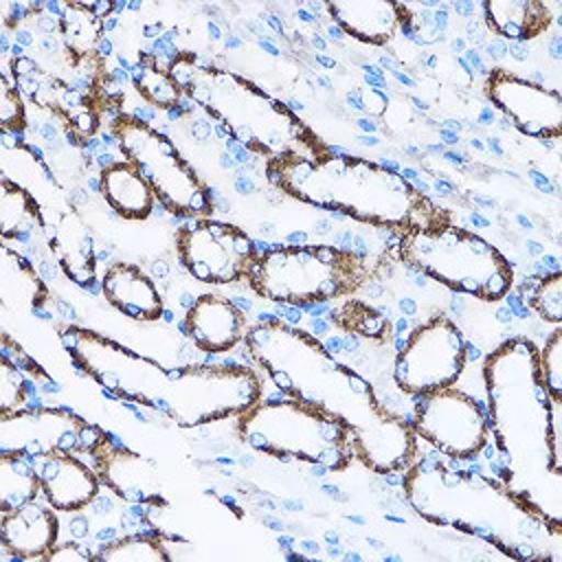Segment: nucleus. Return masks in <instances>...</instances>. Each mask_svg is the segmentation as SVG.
Returning <instances> with one entry per match:
<instances>
[{"label":"nucleus","instance_id":"obj_1","mask_svg":"<svg viewBox=\"0 0 562 562\" xmlns=\"http://www.w3.org/2000/svg\"><path fill=\"white\" fill-rule=\"evenodd\" d=\"M483 382L498 479L529 514L560 533L562 404L551 400L542 382L538 345L527 336L501 342L485 358Z\"/></svg>","mask_w":562,"mask_h":562},{"label":"nucleus","instance_id":"obj_2","mask_svg":"<svg viewBox=\"0 0 562 562\" xmlns=\"http://www.w3.org/2000/svg\"><path fill=\"white\" fill-rule=\"evenodd\" d=\"M59 340L72 364L123 404L145 406L180 428L239 417L261 400V378L241 364H184L169 369L121 342L66 325Z\"/></svg>","mask_w":562,"mask_h":562},{"label":"nucleus","instance_id":"obj_3","mask_svg":"<svg viewBox=\"0 0 562 562\" xmlns=\"http://www.w3.org/2000/svg\"><path fill=\"white\" fill-rule=\"evenodd\" d=\"M263 171L281 193L375 228L404 233L452 224L450 211L439 206L404 173L369 158L331 149L316 158H274L266 162Z\"/></svg>","mask_w":562,"mask_h":562},{"label":"nucleus","instance_id":"obj_4","mask_svg":"<svg viewBox=\"0 0 562 562\" xmlns=\"http://www.w3.org/2000/svg\"><path fill=\"white\" fill-rule=\"evenodd\" d=\"M402 490L424 520L476 536L516 560L536 558L538 540H560V533L529 514L501 479L454 468L452 459H415L404 470Z\"/></svg>","mask_w":562,"mask_h":562},{"label":"nucleus","instance_id":"obj_5","mask_svg":"<svg viewBox=\"0 0 562 562\" xmlns=\"http://www.w3.org/2000/svg\"><path fill=\"white\" fill-rule=\"evenodd\" d=\"M167 70L180 92L215 121L222 136L228 134L233 143L266 162L331 151L290 105L228 68L184 50L171 59Z\"/></svg>","mask_w":562,"mask_h":562},{"label":"nucleus","instance_id":"obj_6","mask_svg":"<svg viewBox=\"0 0 562 562\" xmlns=\"http://www.w3.org/2000/svg\"><path fill=\"white\" fill-rule=\"evenodd\" d=\"M244 342L285 397L331 411L351 426L353 437L393 415L360 373L338 362L334 351L305 329L266 318L246 331Z\"/></svg>","mask_w":562,"mask_h":562},{"label":"nucleus","instance_id":"obj_7","mask_svg":"<svg viewBox=\"0 0 562 562\" xmlns=\"http://www.w3.org/2000/svg\"><path fill=\"white\" fill-rule=\"evenodd\" d=\"M378 261L334 244H281L257 250L246 274L263 299L285 307H312L356 294L373 283Z\"/></svg>","mask_w":562,"mask_h":562},{"label":"nucleus","instance_id":"obj_8","mask_svg":"<svg viewBox=\"0 0 562 562\" xmlns=\"http://www.w3.org/2000/svg\"><path fill=\"white\" fill-rule=\"evenodd\" d=\"M237 435L255 452L327 472L347 470L356 459L351 426L331 411L296 397L259 400L237 417Z\"/></svg>","mask_w":562,"mask_h":562},{"label":"nucleus","instance_id":"obj_9","mask_svg":"<svg viewBox=\"0 0 562 562\" xmlns=\"http://www.w3.org/2000/svg\"><path fill=\"white\" fill-rule=\"evenodd\" d=\"M397 257L448 290L487 303L505 299L514 285L509 259L487 239L454 222L400 233Z\"/></svg>","mask_w":562,"mask_h":562},{"label":"nucleus","instance_id":"obj_10","mask_svg":"<svg viewBox=\"0 0 562 562\" xmlns=\"http://www.w3.org/2000/svg\"><path fill=\"white\" fill-rule=\"evenodd\" d=\"M112 134L125 160L140 171L169 213L189 220L213 215L211 189L169 136L136 114H119Z\"/></svg>","mask_w":562,"mask_h":562},{"label":"nucleus","instance_id":"obj_11","mask_svg":"<svg viewBox=\"0 0 562 562\" xmlns=\"http://www.w3.org/2000/svg\"><path fill=\"white\" fill-rule=\"evenodd\" d=\"M468 362V340L446 314L417 325L393 362V382L400 391L422 397L452 386Z\"/></svg>","mask_w":562,"mask_h":562},{"label":"nucleus","instance_id":"obj_12","mask_svg":"<svg viewBox=\"0 0 562 562\" xmlns=\"http://www.w3.org/2000/svg\"><path fill=\"white\" fill-rule=\"evenodd\" d=\"M180 266L200 283L228 285L246 279L257 246L252 237L228 222L198 217L182 224L176 233Z\"/></svg>","mask_w":562,"mask_h":562},{"label":"nucleus","instance_id":"obj_13","mask_svg":"<svg viewBox=\"0 0 562 562\" xmlns=\"http://www.w3.org/2000/svg\"><path fill=\"white\" fill-rule=\"evenodd\" d=\"M411 424L417 439L454 461L476 459L490 437L481 404L454 386L417 397Z\"/></svg>","mask_w":562,"mask_h":562},{"label":"nucleus","instance_id":"obj_14","mask_svg":"<svg viewBox=\"0 0 562 562\" xmlns=\"http://www.w3.org/2000/svg\"><path fill=\"white\" fill-rule=\"evenodd\" d=\"M103 437V430L88 424L70 408L29 406L11 415H0V454H20L26 459L53 452H90Z\"/></svg>","mask_w":562,"mask_h":562},{"label":"nucleus","instance_id":"obj_15","mask_svg":"<svg viewBox=\"0 0 562 562\" xmlns=\"http://www.w3.org/2000/svg\"><path fill=\"white\" fill-rule=\"evenodd\" d=\"M490 103L525 136L558 140L562 136V94L505 68H492L485 81Z\"/></svg>","mask_w":562,"mask_h":562},{"label":"nucleus","instance_id":"obj_16","mask_svg":"<svg viewBox=\"0 0 562 562\" xmlns=\"http://www.w3.org/2000/svg\"><path fill=\"white\" fill-rule=\"evenodd\" d=\"M88 454L92 457V468L101 483L125 503L143 507L169 505L162 494V479L154 459L130 450L108 432H103L101 441Z\"/></svg>","mask_w":562,"mask_h":562},{"label":"nucleus","instance_id":"obj_17","mask_svg":"<svg viewBox=\"0 0 562 562\" xmlns=\"http://www.w3.org/2000/svg\"><path fill=\"white\" fill-rule=\"evenodd\" d=\"M46 503L57 512H81L99 498L101 479L75 452H53L31 459Z\"/></svg>","mask_w":562,"mask_h":562},{"label":"nucleus","instance_id":"obj_18","mask_svg":"<svg viewBox=\"0 0 562 562\" xmlns=\"http://www.w3.org/2000/svg\"><path fill=\"white\" fill-rule=\"evenodd\" d=\"M0 514V542L7 558L20 562L50 560L59 536V520L53 509L29 501Z\"/></svg>","mask_w":562,"mask_h":562},{"label":"nucleus","instance_id":"obj_19","mask_svg":"<svg viewBox=\"0 0 562 562\" xmlns=\"http://www.w3.org/2000/svg\"><path fill=\"white\" fill-rule=\"evenodd\" d=\"M184 331L200 351L224 353L246 338L244 310L220 294L198 296L184 316Z\"/></svg>","mask_w":562,"mask_h":562},{"label":"nucleus","instance_id":"obj_20","mask_svg":"<svg viewBox=\"0 0 562 562\" xmlns=\"http://www.w3.org/2000/svg\"><path fill=\"white\" fill-rule=\"evenodd\" d=\"M353 452L371 472L397 474L417 459V435L411 422L393 413L389 419L353 437Z\"/></svg>","mask_w":562,"mask_h":562},{"label":"nucleus","instance_id":"obj_21","mask_svg":"<svg viewBox=\"0 0 562 562\" xmlns=\"http://www.w3.org/2000/svg\"><path fill=\"white\" fill-rule=\"evenodd\" d=\"M331 20L369 46L389 44L406 24V7L393 0H336L323 4Z\"/></svg>","mask_w":562,"mask_h":562},{"label":"nucleus","instance_id":"obj_22","mask_svg":"<svg viewBox=\"0 0 562 562\" xmlns=\"http://www.w3.org/2000/svg\"><path fill=\"white\" fill-rule=\"evenodd\" d=\"M48 248L61 272L77 285H90L97 270V252L86 222L72 209L57 211L44 228Z\"/></svg>","mask_w":562,"mask_h":562},{"label":"nucleus","instance_id":"obj_23","mask_svg":"<svg viewBox=\"0 0 562 562\" xmlns=\"http://www.w3.org/2000/svg\"><path fill=\"white\" fill-rule=\"evenodd\" d=\"M101 292L119 314L132 321L151 323L165 312L162 294L154 279L130 261H114L105 268L101 277Z\"/></svg>","mask_w":562,"mask_h":562},{"label":"nucleus","instance_id":"obj_24","mask_svg":"<svg viewBox=\"0 0 562 562\" xmlns=\"http://www.w3.org/2000/svg\"><path fill=\"white\" fill-rule=\"evenodd\" d=\"M99 193L105 204L123 220H147L156 209V195L149 182L130 160H110L99 173Z\"/></svg>","mask_w":562,"mask_h":562},{"label":"nucleus","instance_id":"obj_25","mask_svg":"<svg viewBox=\"0 0 562 562\" xmlns=\"http://www.w3.org/2000/svg\"><path fill=\"white\" fill-rule=\"evenodd\" d=\"M487 29L509 42H529L553 24L551 7L542 0H485L481 4Z\"/></svg>","mask_w":562,"mask_h":562},{"label":"nucleus","instance_id":"obj_26","mask_svg":"<svg viewBox=\"0 0 562 562\" xmlns=\"http://www.w3.org/2000/svg\"><path fill=\"white\" fill-rule=\"evenodd\" d=\"M2 255V279H0V296L4 307H29L33 312H42V305L48 299V290L35 266L13 250L7 241L0 246Z\"/></svg>","mask_w":562,"mask_h":562},{"label":"nucleus","instance_id":"obj_27","mask_svg":"<svg viewBox=\"0 0 562 562\" xmlns=\"http://www.w3.org/2000/svg\"><path fill=\"white\" fill-rule=\"evenodd\" d=\"M46 215L33 193L13 182L9 176L0 178V235L2 241H26L35 231L44 233Z\"/></svg>","mask_w":562,"mask_h":562},{"label":"nucleus","instance_id":"obj_28","mask_svg":"<svg viewBox=\"0 0 562 562\" xmlns=\"http://www.w3.org/2000/svg\"><path fill=\"white\" fill-rule=\"evenodd\" d=\"M61 40L70 53V64L94 55L103 42L105 20L92 9V2H66L59 13Z\"/></svg>","mask_w":562,"mask_h":562},{"label":"nucleus","instance_id":"obj_29","mask_svg":"<svg viewBox=\"0 0 562 562\" xmlns=\"http://www.w3.org/2000/svg\"><path fill=\"white\" fill-rule=\"evenodd\" d=\"M42 492L37 470L31 459L20 454H0V512H11Z\"/></svg>","mask_w":562,"mask_h":562},{"label":"nucleus","instance_id":"obj_30","mask_svg":"<svg viewBox=\"0 0 562 562\" xmlns=\"http://www.w3.org/2000/svg\"><path fill=\"white\" fill-rule=\"evenodd\" d=\"M171 536L162 533H127L119 540L105 542L97 553L94 560L103 562H167L171 553L167 544Z\"/></svg>","mask_w":562,"mask_h":562},{"label":"nucleus","instance_id":"obj_31","mask_svg":"<svg viewBox=\"0 0 562 562\" xmlns=\"http://www.w3.org/2000/svg\"><path fill=\"white\" fill-rule=\"evenodd\" d=\"M132 81L138 94L160 110H173L182 97L180 88L171 79L169 70L160 68L151 55L140 53L138 64L132 66Z\"/></svg>","mask_w":562,"mask_h":562},{"label":"nucleus","instance_id":"obj_32","mask_svg":"<svg viewBox=\"0 0 562 562\" xmlns=\"http://www.w3.org/2000/svg\"><path fill=\"white\" fill-rule=\"evenodd\" d=\"M520 301L527 310L536 312L542 321L553 323L555 327L562 323V272L553 270L549 274L525 277L518 285Z\"/></svg>","mask_w":562,"mask_h":562},{"label":"nucleus","instance_id":"obj_33","mask_svg":"<svg viewBox=\"0 0 562 562\" xmlns=\"http://www.w3.org/2000/svg\"><path fill=\"white\" fill-rule=\"evenodd\" d=\"M331 321H336V325L342 327L345 331H351L364 338H373V340L391 338L389 318H384L378 310L369 307L358 299H349L340 307H336L331 312Z\"/></svg>","mask_w":562,"mask_h":562},{"label":"nucleus","instance_id":"obj_34","mask_svg":"<svg viewBox=\"0 0 562 562\" xmlns=\"http://www.w3.org/2000/svg\"><path fill=\"white\" fill-rule=\"evenodd\" d=\"M33 380L11 358L0 360V415H11L29 408L33 400Z\"/></svg>","mask_w":562,"mask_h":562},{"label":"nucleus","instance_id":"obj_35","mask_svg":"<svg viewBox=\"0 0 562 562\" xmlns=\"http://www.w3.org/2000/svg\"><path fill=\"white\" fill-rule=\"evenodd\" d=\"M540 375L553 402L562 404V329L560 325L551 331L542 347H538Z\"/></svg>","mask_w":562,"mask_h":562},{"label":"nucleus","instance_id":"obj_36","mask_svg":"<svg viewBox=\"0 0 562 562\" xmlns=\"http://www.w3.org/2000/svg\"><path fill=\"white\" fill-rule=\"evenodd\" d=\"M0 121L2 132L22 134L26 127V108L22 101V92L9 81V75L0 79Z\"/></svg>","mask_w":562,"mask_h":562},{"label":"nucleus","instance_id":"obj_37","mask_svg":"<svg viewBox=\"0 0 562 562\" xmlns=\"http://www.w3.org/2000/svg\"><path fill=\"white\" fill-rule=\"evenodd\" d=\"M0 353L11 358L22 371H26L31 375V380H35V384H46V391L48 393H55L57 391V384L42 371V367L15 342L11 340L9 334H2V340H0Z\"/></svg>","mask_w":562,"mask_h":562},{"label":"nucleus","instance_id":"obj_38","mask_svg":"<svg viewBox=\"0 0 562 562\" xmlns=\"http://www.w3.org/2000/svg\"><path fill=\"white\" fill-rule=\"evenodd\" d=\"M94 558V553H88L83 551L79 544L75 542H66V544H59L53 549L50 553V560H90Z\"/></svg>","mask_w":562,"mask_h":562},{"label":"nucleus","instance_id":"obj_39","mask_svg":"<svg viewBox=\"0 0 562 562\" xmlns=\"http://www.w3.org/2000/svg\"><path fill=\"white\" fill-rule=\"evenodd\" d=\"M70 531H72V536H77V538L88 536V520H86V518H75V520H70Z\"/></svg>","mask_w":562,"mask_h":562},{"label":"nucleus","instance_id":"obj_40","mask_svg":"<svg viewBox=\"0 0 562 562\" xmlns=\"http://www.w3.org/2000/svg\"><path fill=\"white\" fill-rule=\"evenodd\" d=\"M400 305H402V310H406V312H415V305H413L408 299H404Z\"/></svg>","mask_w":562,"mask_h":562}]
</instances>
